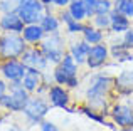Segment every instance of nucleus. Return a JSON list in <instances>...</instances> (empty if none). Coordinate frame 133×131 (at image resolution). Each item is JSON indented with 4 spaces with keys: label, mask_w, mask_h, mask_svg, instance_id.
I'll use <instances>...</instances> for the list:
<instances>
[{
    "label": "nucleus",
    "mask_w": 133,
    "mask_h": 131,
    "mask_svg": "<svg viewBox=\"0 0 133 131\" xmlns=\"http://www.w3.org/2000/svg\"><path fill=\"white\" fill-rule=\"evenodd\" d=\"M113 79L111 76L106 74H98L93 77V81L89 82V88L86 89V103L89 108L99 109L101 113H104L106 109V96L108 91L113 86Z\"/></svg>",
    "instance_id": "obj_1"
},
{
    "label": "nucleus",
    "mask_w": 133,
    "mask_h": 131,
    "mask_svg": "<svg viewBox=\"0 0 133 131\" xmlns=\"http://www.w3.org/2000/svg\"><path fill=\"white\" fill-rule=\"evenodd\" d=\"M30 92L24 88L22 81H12L10 84V92L9 94H3L0 98V104L3 108H7L9 111H14V113H20L24 111V108L27 106L30 99Z\"/></svg>",
    "instance_id": "obj_2"
},
{
    "label": "nucleus",
    "mask_w": 133,
    "mask_h": 131,
    "mask_svg": "<svg viewBox=\"0 0 133 131\" xmlns=\"http://www.w3.org/2000/svg\"><path fill=\"white\" fill-rule=\"evenodd\" d=\"M27 49V42L22 35L14 32H5L0 37V57L7 59H20Z\"/></svg>",
    "instance_id": "obj_3"
},
{
    "label": "nucleus",
    "mask_w": 133,
    "mask_h": 131,
    "mask_svg": "<svg viewBox=\"0 0 133 131\" xmlns=\"http://www.w3.org/2000/svg\"><path fill=\"white\" fill-rule=\"evenodd\" d=\"M41 50L44 52V56L47 57L49 62L59 64L66 54L64 52V40H62V37L57 32L49 34V37H44V40L41 42Z\"/></svg>",
    "instance_id": "obj_4"
},
{
    "label": "nucleus",
    "mask_w": 133,
    "mask_h": 131,
    "mask_svg": "<svg viewBox=\"0 0 133 131\" xmlns=\"http://www.w3.org/2000/svg\"><path fill=\"white\" fill-rule=\"evenodd\" d=\"M45 10H47V7L41 0H27V2L20 3V7L17 9V13L24 20V24L29 25V24H39Z\"/></svg>",
    "instance_id": "obj_5"
},
{
    "label": "nucleus",
    "mask_w": 133,
    "mask_h": 131,
    "mask_svg": "<svg viewBox=\"0 0 133 131\" xmlns=\"http://www.w3.org/2000/svg\"><path fill=\"white\" fill-rule=\"evenodd\" d=\"M47 111H49V104L42 98H30L22 113L25 114V118L29 119V123L37 125V123H42V119L45 118Z\"/></svg>",
    "instance_id": "obj_6"
},
{
    "label": "nucleus",
    "mask_w": 133,
    "mask_h": 131,
    "mask_svg": "<svg viewBox=\"0 0 133 131\" xmlns=\"http://www.w3.org/2000/svg\"><path fill=\"white\" fill-rule=\"evenodd\" d=\"M27 71V66L20 59H7L5 62L0 66V72L7 81H22L24 74Z\"/></svg>",
    "instance_id": "obj_7"
},
{
    "label": "nucleus",
    "mask_w": 133,
    "mask_h": 131,
    "mask_svg": "<svg viewBox=\"0 0 133 131\" xmlns=\"http://www.w3.org/2000/svg\"><path fill=\"white\" fill-rule=\"evenodd\" d=\"M111 119L120 128H133V108L128 104H115L110 111Z\"/></svg>",
    "instance_id": "obj_8"
},
{
    "label": "nucleus",
    "mask_w": 133,
    "mask_h": 131,
    "mask_svg": "<svg viewBox=\"0 0 133 131\" xmlns=\"http://www.w3.org/2000/svg\"><path fill=\"white\" fill-rule=\"evenodd\" d=\"M20 61L27 67H34V69H39V71H44L49 64V61L44 56V52L41 49H37V47H27L25 52L20 56Z\"/></svg>",
    "instance_id": "obj_9"
},
{
    "label": "nucleus",
    "mask_w": 133,
    "mask_h": 131,
    "mask_svg": "<svg viewBox=\"0 0 133 131\" xmlns=\"http://www.w3.org/2000/svg\"><path fill=\"white\" fill-rule=\"evenodd\" d=\"M108 57H110V49H108V46H104L103 42L94 44L89 49L88 59H86V66H88L89 69H98V67H101V66H104V62L108 61Z\"/></svg>",
    "instance_id": "obj_10"
},
{
    "label": "nucleus",
    "mask_w": 133,
    "mask_h": 131,
    "mask_svg": "<svg viewBox=\"0 0 133 131\" xmlns=\"http://www.w3.org/2000/svg\"><path fill=\"white\" fill-rule=\"evenodd\" d=\"M113 88L121 96H130L133 94V69L121 71L116 77L113 79Z\"/></svg>",
    "instance_id": "obj_11"
},
{
    "label": "nucleus",
    "mask_w": 133,
    "mask_h": 131,
    "mask_svg": "<svg viewBox=\"0 0 133 131\" xmlns=\"http://www.w3.org/2000/svg\"><path fill=\"white\" fill-rule=\"evenodd\" d=\"M24 27V20L19 17L17 12H9V13H3V17L0 19V29L3 32H14V34H22Z\"/></svg>",
    "instance_id": "obj_12"
},
{
    "label": "nucleus",
    "mask_w": 133,
    "mask_h": 131,
    "mask_svg": "<svg viewBox=\"0 0 133 131\" xmlns=\"http://www.w3.org/2000/svg\"><path fill=\"white\" fill-rule=\"evenodd\" d=\"M47 96H49V103H51L52 106H56V108H62V109H68L69 92L66 91L62 86H52V88H49Z\"/></svg>",
    "instance_id": "obj_13"
},
{
    "label": "nucleus",
    "mask_w": 133,
    "mask_h": 131,
    "mask_svg": "<svg viewBox=\"0 0 133 131\" xmlns=\"http://www.w3.org/2000/svg\"><path fill=\"white\" fill-rule=\"evenodd\" d=\"M22 84L29 92L39 91L41 84H42V71L34 69V67H27L25 74H24V77H22Z\"/></svg>",
    "instance_id": "obj_14"
},
{
    "label": "nucleus",
    "mask_w": 133,
    "mask_h": 131,
    "mask_svg": "<svg viewBox=\"0 0 133 131\" xmlns=\"http://www.w3.org/2000/svg\"><path fill=\"white\" fill-rule=\"evenodd\" d=\"M89 49H91V44H88L84 39H83V40H78V42L71 44V47H69V54L74 57V61L78 64H86Z\"/></svg>",
    "instance_id": "obj_15"
},
{
    "label": "nucleus",
    "mask_w": 133,
    "mask_h": 131,
    "mask_svg": "<svg viewBox=\"0 0 133 131\" xmlns=\"http://www.w3.org/2000/svg\"><path fill=\"white\" fill-rule=\"evenodd\" d=\"M22 37L25 39V42H29V44H37V42H42L44 40L45 32L42 30L41 24H29V25L24 27Z\"/></svg>",
    "instance_id": "obj_16"
},
{
    "label": "nucleus",
    "mask_w": 133,
    "mask_h": 131,
    "mask_svg": "<svg viewBox=\"0 0 133 131\" xmlns=\"http://www.w3.org/2000/svg\"><path fill=\"white\" fill-rule=\"evenodd\" d=\"M110 17H111V32L115 34H123L130 29V19L123 13H120L118 10H111L110 12Z\"/></svg>",
    "instance_id": "obj_17"
},
{
    "label": "nucleus",
    "mask_w": 133,
    "mask_h": 131,
    "mask_svg": "<svg viewBox=\"0 0 133 131\" xmlns=\"http://www.w3.org/2000/svg\"><path fill=\"white\" fill-rule=\"evenodd\" d=\"M41 27H42V30L45 34H56L59 30V25H61V22H59V19L54 15V13L51 12V10H45L44 17L41 19Z\"/></svg>",
    "instance_id": "obj_18"
},
{
    "label": "nucleus",
    "mask_w": 133,
    "mask_h": 131,
    "mask_svg": "<svg viewBox=\"0 0 133 131\" xmlns=\"http://www.w3.org/2000/svg\"><path fill=\"white\" fill-rule=\"evenodd\" d=\"M83 39L86 40L88 44H101L103 42V39H104V35H103V30L101 29H98L96 25L94 27H91V25H84V29H83Z\"/></svg>",
    "instance_id": "obj_19"
},
{
    "label": "nucleus",
    "mask_w": 133,
    "mask_h": 131,
    "mask_svg": "<svg viewBox=\"0 0 133 131\" xmlns=\"http://www.w3.org/2000/svg\"><path fill=\"white\" fill-rule=\"evenodd\" d=\"M57 66H61V69H62V71H64L71 79H76V81H78V66H79V64L74 61V57H72L71 54H64L62 61H61Z\"/></svg>",
    "instance_id": "obj_20"
},
{
    "label": "nucleus",
    "mask_w": 133,
    "mask_h": 131,
    "mask_svg": "<svg viewBox=\"0 0 133 131\" xmlns=\"http://www.w3.org/2000/svg\"><path fill=\"white\" fill-rule=\"evenodd\" d=\"M68 10L74 20L83 22L84 19H88V10H86V5L83 0H71V3L68 5Z\"/></svg>",
    "instance_id": "obj_21"
},
{
    "label": "nucleus",
    "mask_w": 133,
    "mask_h": 131,
    "mask_svg": "<svg viewBox=\"0 0 133 131\" xmlns=\"http://www.w3.org/2000/svg\"><path fill=\"white\" fill-rule=\"evenodd\" d=\"M111 56L118 61H130L131 59V52H130V47L121 40V44H115L111 47Z\"/></svg>",
    "instance_id": "obj_22"
},
{
    "label": "nucleus",
    "mask_w": 133,
    "mask_h": 131,
    "mask_svg": "<svg viewBox=\"0 0 133 131\" xmlns=\"http://www.w3.org/2000/svg\"><path fill=\"white\" fill-rule=\"evenodd\" d=\"M113 3H115V7H113L115 10L127 15L128 19L133 17V0H113Z\"/></svg>",
    "instance_id": "obj_23"
},
{
    "label": "nucleus",
    "mask_w": 133,
    "mask_h": 131,
    "mask_svg": "<svg viewBox=\"0 0 133 131\" xmlns=\"http://www.w3.org/2000/svg\"><path fill=\"white\" fill-rule=\"evenodd\" d=\"M115 3L113 0H98L96 7H94V15H99V13H110L113 10Z\"/></svg>",
    "instance_id": "obj_24"
},
{
    "label": "nucleus",
    "mask_w": 133,
    "mask_h": 131,
    "mask_svg": "<svg viewBox=\"0 0 133 131\" xmlns=\"http://www.w3.org/2000/svg\"><path fill=\"white\" fill-rule=\"evenodd\" d=\"M93 19H94V25H96L98 29H101V30H106V29L111 27L110 13H99V15H94Z\"/></svg>",
    "instance_id": "obj_25"
},
{
    "label": "nucleus",
    "mask_w": 133,
    "mask_h": 131,
    "mask_svg": "<svg viewBox=\"0 0 133 131\" xmlns=\"http://www.w3.org/2000/svg\"><path fill=\"white\" fill-rule=\"evenodd\" d=\"M20 0H0V10L3 13L9 12H17V9L20 7Z\"/></svg>",
    "instance_id": "obj_26"
},
{
    "label": "nucleus",
    "mask_w": 133,
    "mask_h": 131,
    "mask_svg": "<svg viewBox=\"0 0 133 131\" xmlns=\"http://www.w3.org/2000/svg\"><path fill=\"white\" fill-rule=\"evenodd\" d=\"M81 111L84 113V114L88 116V118L94 119V121H98L99 125H106V123H104V118H103L101 114H98L96 109H93V108H89V106H86V108H81Z\"/></svg>",
    "instance_id": "obj_27"
},
{
    "label": "nucleus",
    "mask_w": 133,
    "mask_h": 131,
    "mask_svg": "<svg viewBox=\"0 0 133 131\" xmlns=\"http://www.w3.org/2000/svg\"><path fill=\"white\" fill-rule=\"evenodd\" d=\"M83 29H84V25H83V22H79V20H71L69 24H66V30H68L69 34L83 32Z\"/></svg>",
    "instance_id": "obj_28"
},
{
    "label": "nucleus",
    "mask_w": 133,
    "mask_h": 131,
    "mask_svg": "<svg viewBox=\"0 0 133 131\" xmlns=\"http://www.w3.org/2000/svg\"><path fill=\"white\" fill-rule=\"evenodd\" d=\"M86 5V10H88V19L94 17V7H96V2L98 0H83Z\"/></svg>",
    "instance_id": "obj_29"
},
{
    "label": "nucleus",
    "mask_w": 133,
    "mask_h": 131,
    "mask_svg": "<svg viewBox=\"0 0 133 131\" xmlns=\"http://www.w3.org/2000/svg\"><path fill=\"white\" fill-rule=\"evenodd\" d=\"M123 42L127 44L130 49L133 47V29H131V27L127 30V32H123Z\"/></svg>",
    "instance_id": "obj_30"
},
{
    "label": "nucleus",
    "mask_w": 133,
    "mask_h": 131,
    "mask_svg": "<svg viewBox=\"0 0 133 131\" xmlns=\"http://www.w3.org/2000/svg\"><path fill=\"white\" fill-rule=\"evenodd\" d=\"M41 131H59L57 126L51 121H42L41 123Z\"/></svg>",
    "instance_id": "obj_31"
},
{
    "label": "nucleus",
    "mask_w": 133,
    "mask_h": 131,
    "mask_svg": "<svg viewBox=\"0 0 133 131\" xmlns=\"http://www.w3.org/2000/svg\"><path fill=\"white\" fill-rule=\"evenodd\" d=\"M71 3V0H52V5L56 7H68Z\"/></svg>",
    "instance_id": "obj_32"
},
{
    "label": "nucleus",
    "mask_w": 133,
    "mask_h": 131,
    "mask_svg": "<svg viewBox=\"0 0 133 131\" xmlns=\"http://www.w3.org/2000/svg\"><path fill=\"white\" fill-rule=\"evenodd\" d=\"M3 94H7V84H5V81L0 79V98H2Z\"/></svg>",
    "instance_id": "obj_33"
},
{
    "label": "nucleus",
    "mask_w": 133,
    "mask_h": 131,
    "mask_svg": "<svg viewBox=\"0 0 133 131\" xmlns=\"http://www.w3.org/2000/svg\"><path fill=\"white\" fill-rule=\"evenodd\" d=\"M41 2H42L45 7H49V5H51V3H52V0H41Z\"/></svg>",
    "instance_id": "obj_34"
},
{
    "label": "nucleus",
    "mask_w": 133,
    "mask_h": 131,
    "mask_svg": "<svg viewBox=\"0 0 133 131\" xmlns=\"http://www.w3.org/2000/svg\"><path fill=\"white\" fill-rule=\"evenodd\" d=\"M120 131H133V128H121Z\"/></svg>",
    "instance_id": "obj_35"
},
{
    "label": "nucleus",
    "mask_w": 133,
    "mask_h": 131,
    "mask_svg": "<svg viewBox=\"0 0 133 131\" xmlns=\"http://www.w3.org/2000/svg\"><path fill=\"white\" fill-rule=\"evenodd\" d=\"M20 2H27V0H20Z\"/></svg>",
    "instance_id": "obj_36"
}]
</instances>
